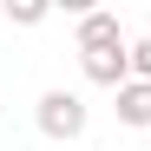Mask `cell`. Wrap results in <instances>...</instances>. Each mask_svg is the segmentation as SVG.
<instances>
[{"label": "cell", "instance_id": "obj_1", "mask_svg": "<svg viewBox=\"0 0 151 151\" xmlns=\"http://www.w3.org/2000/svg\"><path fill=\"white\" fill-rule=\"evenodd\" d=\"M33 118H40V132L53 138V145H72V138H86V118H92V112H86L79 92H46Z\"/></svg>", "mask_w": 151, "mask_h": 151}, {"label": "cell", "instance_id": "obj_2", "mask_svg": "<svg viewBox=\"0 0 151 151\" xmlns=\"http://www.w3.org/2000/svg\"><path fill=\"white\" fill-rule=\"evenodd\" d=\"M79 66H86L92 86H112V92L132 86V46H125V40H118V46H92V53H79Z\"/></svg>", "mask_w": 151, "mask_h": 151}, {"label": "cell", "instance_id": "obj_3", "mask_svg": "<svg viewBox=\"0 0 151 151\" xmlns=\"http://www.w3.org/2000/svg\"><path fill=\"white\" fill-rule=\"evenodd\" d=\"M125 33H118V13H105V7H92V13H79V53H92V46H118Z\"/></svg>", "mask_w": 151, "mask_h": 151}, {"label": "cell", "instance_id": "obj_4", "mask_svg": "<svg viewBox=\"0 0 151 151\" xmlns=\"http://www.w3.org/2000/svg\"><path fill=\"white\" fill-rule=\"evenodd\" d=\"M118 125H132V132H145V125H151V86H145V79L118 86Z\"/></svg>", "mask_w": 151, "mask_h": 151}, {"label": "cell", "instance_id": "obj_5", "mask_svg": "<svg viewBox=\"0 0 151 151\" xmlns=\"http://www.w3.org/2000/svg\"><path fill=\"white\" fill-rule=\"evenodd\" d=\"M7 20H13V27H40L46 7H40V0H20V7H7Z\"/></svg>", "mask_w": 151, "mask_h": 151}, {"label": "cell", "instance_id": "obj_6", "mask_svg": "<svg viewBox=\"0 0 151 151\" xmlns=\"http://www.w3.org/2000/svg\"><path fill=\"white\" fill-rule=\"evenodd\" d=\"M132 79L151 86V40H132Z\"/></svg>", "mask_w": 151, "mask_h": 151}]
</instances>
